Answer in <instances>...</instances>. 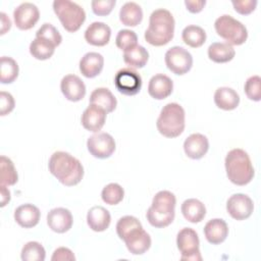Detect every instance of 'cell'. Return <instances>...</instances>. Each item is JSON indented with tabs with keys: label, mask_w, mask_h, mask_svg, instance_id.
<instances>
[{
	"label": "cell",
	"mask_w": 261,
	"mask_h": 261,
	"mask_svg": "<svg viewBox=\"0 0 261 261\" xmlns=\"http://www.w3.org/2000/svg\"><path fill=\"white\" fill-rule=\"evenodd\" d=\"M49 171L64 186L77 185L84 176V167L79 159L67 152H54L48 163Z\"/></svg>",
	"instance_id": "1"
},
{
	"label": "cell",
	"mask_w": 261,
	"mask_h": 261,
	"mask_svg": "<svg viewBox=\"0 0 261 261\" xmlns=\"http://www.w3.org/2000/svg\"><path fill=\"white\" fill-rule=\"evenodd\" d=\"M175 21L171 12L164 8L155 9L149 18V27L145 32V40L153 46L168 44L174 35Z\"/></svg>",
	"instance_id": "2"
},
{
	"label": "cell",
	"mask_w": 261,
	"mask_h": 261,
	"mask_svg": "<svg viewBox=\"0 0 261 261\" xmlns=\"http://www.w3.org/2000/svg\"><path fill=\"white\" fill-rule=\"evenodd\" d=\"M175 204L176 199L171 192H158L153 197L152 205L147 210L146 217L148 222L158 228L168 226L174 219Z\"/></svg>",
	"instance_id": "3"
},
{
	"label": "cell",
	"mask_w": 261,
	"mask_h": 261,
	"mask_svg": "<svg viewBox=\"0 0 261 261\" xmlns=\"http://www.w3.org/2000/svg\"><path fill=\"white\" fill-rule=\"evenodd\" d=\"M228 179L237 186L248 185L254 177V167L248 153L240 148L230 150L225 157Z\"/></svg>",
	"instance_id": "4"
},
{
	"label": "cell",
	"mask_w": 261,
	"mask_h": 261,
	"mask_svg": "<svg viewBox=\"0 0 261 261\" xmlns=\"http://www.w3.org/2000/svg\"><path fill=\"white\" fill-rule=\"evenodd\" d=\"M185 110L177 103H168L158 116L156 126L158 132L166 138H176L185 129Z\"/></svg>",
	"instance_id": "5"
},
{
	"label": "cell",
	"mask_w": 261,
	"mask_h": 261,
	"mask_svg": "<svg viewBox=\"0 0 261 261\" xmlns=\"http://www.w3.org/2000/svg\"><path fill=\"white\" fill-rule=\"evenodd\" d=\"M53 10L62 27L69 33L76 32L86 20L84 8L70 0H55Z\"/></svg>",
	"instance_id": "6"
},
{
	"label": "cell",
	"mask_w": 261,
	"mask_h": 261,
	"mask_svg": "<svg viewBox=\"0 0 261 261\" xmlns=\"http://www.w3.org/2000/svg\"><path fill=\"white\" fill-rule=\"evenodd\" d=\"M214 28L217 35L225 40L230 46L242 45L248 38L246 27L228 14L219 16L214 22Z\"/></svg>",
	"instance_id": "7"
},
{
	"label": "cell",
	"mask_w": 261,
	"mask_h": 261,
	"mask_svg": "<svg viewBox=\"0 0 261 261\" xmlns=\"http://www.w3.org/2000/svg\"><path fill=\"white\" fill-rule=\"evenodd\" d=\"M176 245L181 256L180 260L188 261H201L202 256L200 254V241L197 232L191 227H185L180 229L176 237Z\"/></svg>",
	"instance_id": "8"
},
{
	"label": "cell",
	"mask_w": 261,
	"mask_h": 261,
	"mask_svg": "<svg viewBox=\"0 0 261 261\" xmlns=\"http://www.w3.org/2000/svg\"><path fill=\"white\" fill-rule=\"evenodd\" d=\"M164 60L167 68L177 75L187 73L193 65L192 54L179 46L169 48L165 53Z\"/></svg>",
	"instance_id": "9"
},
{
	"label": "cell",
	"mask_w": 261,
	"mask_h": 261,
	"mask_svg": "<svg viewBox=\"0 0 261 261\" xmlns=\"http://www.w3.org/2000/svg\"><path fill=\"white\" fill-rule=\"evenodd\" d=\"M114 86L119 93L125 96H134L142 88V77L132 67H124L116 72Z\"/></svg>",
	"instance_id": "10"
},
{
	"label": "cell",
	"mask_w": 261,
	"mask_h": 261,
	"mask_svg": "<svg viewBox=\"0 0 261 261\" xmlns=\"http://www.w3.org/2000/svg\"><path fill=\"white\" fill-rule=\"evenodd\" d=\"M87 147L91 155L99 159H105L115 151V141L107 133H98L88 139Z\"/></svg>",
	"instance_id": "11"
},
{
	"label": "cell",
	"mask_w": 261,
	"mask_h": 261,
	"mask_svg": "<svg viewBox=\"0 0 261 261\" xmlns=\"http://www.w3.org/2000/svg\"><path fill=\"white\" fill-rule=\"evenodd\" d=\"M228 214L237 220H244L251 216L254 210L252 199L245 194H234L226 202Z\"/></svg>",
	"instance_id": "12"
},
{
	"label": "cell",
	"mask_w": 261,
	"mask_h": 261,
	"mask_svg": "<svg viewBox=\"0 0 261 261\" xmlns=\"http://www.w3.org/2000/svg\"><path fill=\"white\" fill-rule=\"evenodd\" d=\"M40 17L38 7L31 2L19 4L13 11V19L15 25L22 31L32 29Z\"/></svg>",
	"instance_id": "13"
},
{
	"label": "cell",
	"mask_w": 261,
	"mask_h": 261,
	"mask_svg": "<svg viewBox=\"0 0 261 261\" xmlns=\"http://www.w3.org/2000/svg\"><path fill=\"white\" fill-rule=\"evenodd\" d=\"M122 241L133 255H142L151 247V238L149 233L143 229V226L132 229Z\"/></svg>",
	"instance_id": "14"
},
{
	"label": "cell",
	"mask_w": 261,
	"mask_h": 261,
	"mask_svg": "<svg viewBox=\"0 0 261 261\" xmlns=\"http://www.w3.org/2000/svg\"><path fill=\"white\" fill-rule=\"evenodd\" d=\"M71 212L62 207L54 208L47 214V224L55 232L63 233L68 231L72 226Z\"/></svg>",
	"instance_id": "15"
},
{
	"label": "cell",
	"mask_w": 261,
	"mask_h": 261,
	"mask_svg": "<svg viewBox=\"0 0 261 261\" xmlns=\"http://www.w3.org/2000/svg\"><path fill=\"white\" fill-rule=\"evenodd\" d=\"M60 89L64 97L71 102L81 101L86 95V86L75 74L63 76L60 83Z\"/></svg>",
	"instance_id": "16"
},
{
	"label": "cell",
	"mask_w": 261,
	"mask_h": 261,
	"mask_svg": "<svg viewBox=\"0 0 261 261\" xmlns=\"http://www.w3.org/2000/svg\"><path fill=\"white\" fill-rule=\"evenodd\" d=\"M106 115L107 113L104 109L97 105L90 104L83 112L81 121L87 130L97 133L103 127L106 120Z\"/></svg>",
	"instance_id": "17"
},
{
	"label": "cell",
	"mask_w": 261,
	"mask_h": 261,
	"mask_svg": "<svg viewBox=\"0 0 261 261\" xmlns=\"http://www.w3.org/2000/svg\"><path fill=\"white\" fill-rule=\"evenodd\" d=\"M172 80L163 73H157L153 75L149 81L148 93L152 98L156 100H163L167 98L172 93Z\"/></svg>",
	"instance_id": "18"
},
{
	"label": "cell",
	"mask_w": 261,
	"mask_h": 261,
	"mask_svg": "<svg viewBox=\"0 0 261 261\" xmlns=\"http://www.w3.org/2000/svg\"><path fill=\"white\" fill-rule=\"evenodd\" d=\"M208 149V139L202 134H192L185 140L184 143L185 153L191 159H201L204 157V155H206Z\"/></svg>",
	"instance_id": "19"
},
{
	"label": "cell",
	"mask_w": 261,
	"mask_h": 261,
	"mask_svg": "<svg viewBox=\"0 0 261 261\" xmlns=\"http://www.w3.org/2000/svg\"><path fill=\"white\" fill-rule=\"evenodd\" d=\"M111 36L110 28L102 21L92 22L85 32V40L93 46H105Z\"/></svg>",
	"instance_id": "20"
},
{
	"label": "cell",
	"mask_w": 261,
	"mask_h": 261,
	"mask_svg": "<svg viewBox=\"0 0 261 261\" xmlns=\"http://www.w3.org/2000/svg\"><path fill=\"white\" fill-rule=\"evenodd\" d=\"M104 58L100 53L88 52L80 60V70L86 77L92 79L100 74L103 69Z\"/></svg>",
	"instance_id": "21"
},
{
	"label": "cell",
	"mask_w": 261,
	"mask_h": 261,
	"mask_svg": "<svg viewBox=\"0 0 261 261\" xmlns=\"http://www.w3.org/2000/svg\"><path fill=\"white\" fill-rule=\"evenodd\" d=\"M41 212L33 204H23L18 206L14 211L15 221L24 228H31L39 223Z\"/></svg>",
	"instance_id": "22"
},
{
	"label": "cell",
	"mask_w": 261,
	"mask_h": 261,
	"mask_svg": "<svg viewBox=\"0 0 261 261\" xmlns=\"http://www.w3.org/2000/svg\"><path fill=\"white\" fill-rule=\"evenodd\" d=\"M206 240L212 245H218L225 241L228 236V226L223 219L214 218L209 220L204 227Z\"/></svg>",
	"instance_id": "23"
},
{
	"label": "cell",
	"mask_w": 261,
	"mask_h": 261,
	"mask_svg": "<svg viewBox=\"0 0 261 261\" xmlns=\"http://www.w3.org/2000/svg\"><path fill=\"white\" fill-rule=\"evenodd\" d=\"M111 221V216L109 211L102 206L92 207L87 214V223L90 228L94 231H104L106 230Z\"/></svg>",
	"instance_id": "24"
},
{
	"label": "cell",
	"mask_w": 261,
	"mask_h": 261,
	"mask_svg": "<svg viewBox=\"0 0 261 261\" xmlns=\"http://www.w3.org/2000/svg\"><path fill=\"white\" fill-rule=\"evenodd\" d=\"M214 103L222 110H232L239 106L240 96L233 89L221 87L214 93Z\"/></svg>",
	"instance_id": "25"
},
{
	"label": "cell",
	"mask_w": 261,
	"mask_h": 261,
	"mask_svg": "<svg viewBox=\"0 0 261 261\" xmlns=\"http://www.w3.org/2000/svg\"><path fill=\"white\" fill-rule=\"evenodd\" d=\"M180 209L184 217L192 223L202 221L206 215L205 205L200 200L195 198L185 200Z\"/></svg>",
	"instance_id": "26"
},
{
	"label": "cell",
	"mask_w": 261,
	"mask_h": 261,
	"mask_svg": "<svg viewBox=\"0 0 261 261\" xmlns=\"http://www.w3.org/2000/svg\"><path fill=\"white\" fill-rule=\"evenodd\" d=\"M90 104L97 105L104 109L106 113H110L116 108L117 101L109 89L97 88L90 96Z\"/></svg>",
	"instance_id": "27"
},
{
	"label": "cell",
	"mask_w": 261,
	"mask_h": 261,
	"mask_svg": "<svg viewBox=\"0 0 261 261\" xmlns=\"http://www.w3.org/2000/svg\"><path fill=\"white\" fill-rule=\"evenodd\" d=\"M143 18V10L136 2L124 3L119 10V19L122 24L127 27L138 25Z\"/></svg>",
	"instance_id": "28"
},
{
	"label": "cell",
	"mask_w": 261,
	"mask_h": 261,
	"mask_svg": "<svg viewBox=\"0 0 261 261\" xmlns=\"http://www.w3.org/2000/svg\"><path fill=\"white\" fill-rule=\"evenodd\" d=\"M236 55L232 46L227 43L214 42L208 47V57L216 63H225L230 61Z\"/></svg>",
	"instance_id": "29"
},
{
	"label": "cell",
	"mask_w": 261,
	"mask_h": 261,
	"mask_svg": "<svg viewBox=\"0 0 261 261\" xmlns=\"http://www.w3.org/2000/svg\"><path fill=\"white\" fill-rule=\"evenodd\" d=\"M149 59V53L146 48L141 45H136L123 53L124 62L134 68H142L146 65Z\"/></svg>",
	"instance_id": "30"
},
{
	"label": "cell",
	"mask_w": 261,
	"mask_h": 261,
	"mask_svg": "<svg viewBox=\"0 0 261 261\" xmlns=\"http://www.w3.org/2000/svg\"><path fill=\"white\" fill-rule=\"evenodd\" d=\"M181 38L188 46L192 48H199L206 41V33L201 27L190 24L182 30Z\"/></svg>",
	"instance_id": "31"
},
{
	"label": "cell",
	"mask_w": 261,
	"mask_h": 261,
	"mask_svg": "<svg viewBox=\"0 0 261 261\" xmlns=\"http://www.w3.org/2000/svg\"><path fill=\"white\" fill-rule=\"evenodd\" d=\"M54 51L55 46L41 38H35L30 44V53L38 60L49 59L54 54Z\"/></svg>",
	"instance_id": "32"
},
{
	"label": "cell",
	"mask_w": 261,
	"mask_h": 261,
	"mask_svg": "<svg viewBox=\"0 0 261 261\" xmlns=\"http://www.w3.org/2000/svg\"><path fill=\"white\" fill-rule=\"evenodd\" d=\"M18 175L13 162L6 156L0 157V185L13 186L17 182Z\"/></svg>",
	"instance_id": "33"
},
{
	"label": "cell",
	"mask_w": 261,
	"mask_h": 261,
	"mask_svg": "<svg viewBox=\"0 0 261 261\" xmlns=\"http://www.w3.org/2000/svg\"><path fill=\"white\" fill-rule=\"evenodd\" d=\"M18 75V65L16 61L7 56H2L0 60V81L2 84L13 83Z\"/></svg>",
	"instance_id": "34"
},
{
	"label": "cell",
	"mask_w": 261,
	"mask_h": 261,
	"mask_svg": "<svg viewBox=\"0 0 261 261\" xmlns=\"http://www.w3.org/2000/svg\"><path fill=\"white\" fill-rule=\"evenodd\" d=\"M20 257L23 261H44L46 252L40 243L29 242L22 247Z\"/></svg>",
	"instance_id": "35"
},
{
	"label": "cell",
	"mask_w": 261,
	"mask_h": 261,
	"mask_svg": "<svg viewBox=\"0 0 261 261\" xmlns=\"http://www.w3.org/2000/svg\"><path fill=\"white\" fill-rule=\"evenodd\" d=\"M124 191L122 187L116 182H111L105 186L101 193L102 200L108 205H116L122 201Z\"/></svg>",
	"instance_id": "36"
},
{
	"label": "cell",
	"mask_w": 261,
	"mask_h": 261,
	"mask_svg": "<svg viewBox=\"0 0 261 261\" xmlns=\"http://www.w3.org/2000/svg\"><path fill=\"white\" fill-rule=\"evenodd\" d=\"M36 38L44 39L51 44H53L55 47L60 45L62 41V37L58 30L51 23H44L37 32H36Z\"/></svg>",
	"instance_id": "37"
},
{
	"label": "cell",
	"mask_w": 261,
	"mask_h": 261,
	"mask_svg": "<svg viewBox=\"0 0 261 261\" xmlns=\"http://www.w3.org/2000/svg\"><path fill=\"white\" fill-rule=\"evenodd\" d=\"M137 42H138V37H137L136 33L134 31H130L127 29L120 30L115 39L116 46L120 50H123V51L138 45Z\"/></svg>",
	"instance_id": "38"
},
{
	"label": "cell",
	"mask_w": 261,
	"mask_h": 261,
	"mask_svg": "<svg viewBox=\"0 0 261 261\" xmlns=\"http://www.w3.org/2000/svg\"><path fill=\"white\" fill-rule=\"evenodd\" d=\"M138 226H142V224L138 218H136L135 216H132V215H125V216L119 218V220L116 223L117 236L119 237L120 240H122L132 229H134Z\"/></svg>",
	"instance_id": "39"
},
{
	"label": "cell",
	"mask_w": 261,
	"mask_h": 261,
	"mask_svg": "<svg viewBox=\"0 0 261 261\" xmlns=\"http://www.w3.org/2000/svg\"><path fill=\"white\" fill-rule=\"evenodd\" d=\"M245 93L250 100L260 101L261 99V79L259 75L250 76L245 83Z\"/></svg>",
	"instance_id": "40"
},
{
	"label": "cell",
	"mask_w": 261,
	"mask_h": 261,
	"mask_svg": "<svg viewBox=\"0 0 261 261\" xmlns=\"http://www.w3.org/2000/svg\"><path fill=\"white\" fill-rule=\"evenodd\" d=\"M115 3V0H93L91 5L92 10L95 14L107 15L112 11Z\"/></svg>",
	"instance_id": "41"
},
{
	"label": "cell",
	"mask_w": 261,
	"mask_h": 261,
	"mask_svg": "<svg viewBox=\"0 0 261 261\" xmlns=\"http://www.w3.org/2000/svg\"><path fill=\"white\" fill-rule=\"evenodd\" d=\"M15 102L10 93L1 91L0 93V115L4 116L10 113L14 108Z\"/></svg>",
	"instance_id": "42"
},
{
	"label": "cell",
	"mask_w": 261,
	"mask_h": 261,
	"mask_svg": "<svg viewBox=\"0 0 261 261\" xmlns=\"http://www.w3.org/2000/svg\"><path fill=\"white\" fill-rule=\"evenodd\" d=\"M232 6L237 12L243 15L250 14L255 10L257 6L256 0H243V1H232Z\"/></svg>",
	"instance_id": "43"
},
{
	"label": "cell",
	"mask_w": 261,
	"mask_h": 261,
	"mask_svg": "<svg viewBox=\"0 0 261 261\" xmlns=\"http://www.w3.org/2000/svg\"><path fill=\"white\" fill-rule=\"evenodd\" d=\"M52 261H74L75 257L73 255V253L71 252V250H69L68 248L65 247H60L58 249H56L51 257Z\"/></svg>",
	"instance_id": "44"
},
{
	"label": "cell",
	"mask_w": 261,
	"mask_h": 261,
	"mask_svg": "<svg viewBox=\"0 0 261 261\" xmlns=\"http://www.w3.org/2000/svg\"><path fill=\"white\" fill-rule=\"evenodd\" d=\"M205 4H206L205 0H186L185 1V5L187 9L192 13L200 12L205 6Z\"/></svg>",
	"instance_id": "45"
},
{
	"label": "cell",
	"mask_w": 261,
	"mask_h": 261,
	"mask_svg": "<svg viewBox=\"0 0 261 261\" xmlns=\"http://www.w3.org/2000/svg\"><path fill=\"white\" fill-rule=\"evenodd\" d=\"M0 201L1 207H4L9 201H10V192L9 190L6 188V186H2L0 185Z\"/></svg>",
	"instance_id": "46"
},
{
	"label": "cell",
	"mask_w": 261,
	"mask_h": 261,
	"mask_svg": "<svg viewBox=\"0 0 261 261\" xmlns=\"http://www.w3.org/2000/svg\"><path fill=\"white\" fill-rule=\"evenodd\" d=\"M0 17H1V31L0 34L4 35L11 27V21L9 19V17L6 15V13L1 12L0 13Z\"/></svg>",
	"instance_id": "47"
}]
</instances>
